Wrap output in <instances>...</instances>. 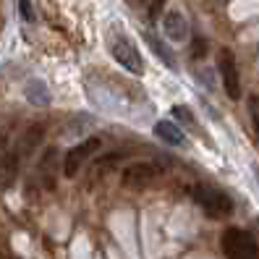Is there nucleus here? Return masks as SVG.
<instances>
[{
	"label": "nucleus",
	"instance_id": "f257e3e1",
	"mask_svg": "<svg viewBox=\"0 0 259 259\" xmlns=\"http://www.w3.org/2000/svg\"><path fill=\"white\" fill-rule=\"evenodd\" d=\"M191 199L202 207V212H207V218H228L233 212V199L228 196V191L209 186V184H196L191 189Z\"/></svg>",
	"mask_w": 259,
	"mask_h": 259
},
{
	"label": "nucleus",
	"instance_id": "f03ea898",
	"mask_svg": "<svg viewBox=\"0 0 259 259\" xmlns=\"http://www.w3.org/2000/svg\"><path fill=\"white\" fill-rule=\"evenodd\" d=\"M223 254L225 259H259V243L249 231H241V228H228L223 233Z\"/></svg>",
	"mask_w": 259,
	"mask_h": 259
},
{
	"label": "nucleus",
	"instance_id": "7ed1b4c3",
	"mask_svg": "<svg viewBox=\"0 0 259 259\" xmlns=\"http://www.w3.org/2000/svg\"><path fill=\"white\" fill-rule=\"evenodd\" d=\"M108 50H110V55H113L115 63L123 66L128 73H134V76H142V73H144V58H142L139 50H136V45H131L128 37L118 34V32L110 34Z\"/></svg>",
	"mask_w": 259,
	"mask_h": 259
},
{
	"label": "nucleus",
	"instance_id": "20e7f679",
	"mask_svg": "<svg viewBox=\"0 0 259 259\" xmlns=\"http://www.w3.org/2000/svg\"><path fill=\"white\" fill-rule=\"evenodd\" d=\"M218 71H220V79H223V89L231 100L241 97V76H238V63H236V55L223 48L218 53Z\"/></svg>",
	"mask_w": 259,
	"mask_h": 259
},
{
	"label": "nucleus",
	"instance_id": "39448f33",
	"mask_svg": "<svg viewBox=\"0 0 259 259\" xmlns=\"http://www.w3.org/2000/svg\"><path fill=\"white\" fill-rule=\"evenodd\" d=\"M157 176H160V167L155 162H147V160L131 162L128 167H123V186L126 189H147Z\"/></svg>",
	"mask_w": 259,
	"mask_h": 259
},
{
	"label": "nucleus",
	"instance_id": "423d86ee",
	"mask_svg": "<svg viewBox=\"0 0 259 259\" xmlns=\"http://www.w3.org/2000/svg\"><path fill=\"white\" fill-rule=\"evenodd\" d=\"M100 147H102V142L95 136V139H87V142H81L79 147L68 149V155H66V160H63V176H66V178H73L76 173L81 170V165L92 157Z\"/></svg>",
	"mask_w": 259,
	"mask_h": 259
},
{
	"label": "nucleus",
	"instance_id": "0eeeda50",
	"mask_svg": "<svg viewBox=\"0 0 259 259\" xmlns=\"http://www.w3.org/2000/svg\"><path fill=\"white\" fill-rule=\"evenodd\" d=\"M162 32H165V37L170 39L173 45H184V42L189 39L191 29H189L186 16H184L178 8H167L165 16H162Z\"/></svg>",
	"mask_w": 259,
	"mask_h": 259
},
{
	"label": "nucleus",
	"instance_id": "6e6552de",
	"mask_svg": "<svg viewBox=\"0 0 259 259\" xmlns=\"http://www.w3.org/2000/svg\"><path fill=\"white\" fill-rule=\"evenodd\" d=\"M155 136L160 142H165L167 147H186L189 139H186V131L178 120H170V118H162L155 123Z\"/></svg>",
	"mask_w": 259,
	"mask_h": 259
},
{
	"label": "nucleus",
	"instance_id": "1a4fd4ad",
	"mask_svg": "<svg viewBox=\"0 0 259 259\" xmlns=\"http://www.w3.org/2000/svg\"><path fill=\"white\" fill-rule=\"evenodd\" d=\"M144 39H147V45H149V50L152 53H155L160 60H162V63H165V68L167 71H176L178 68V60H176V53L170 50V45H165L160 37H155V34H144Z\"/></svg>",
	"mask_w": 259,
	"mask_h": 259
},
{
	"label": "nucleus",
	"instance_id": "9d476101",
	"mask_svg": "<svg viewBox=\"0 0 259 259\" xmlns=\"http://www.w3.org/2000/svg\"><path fill=\"white\" fill-rule=\"evenodd\" d=\"M42 136H45V126L42 123H32V126H26V131L21 134V142H19V152L16 155H32L34 147L42 142Z\"/></svg>",
	"mask_w": 259,
	"mask_h": 259
},
{
	"label": "nucleus",
	"instance_id": "9b49d317",
	"mask_svg": "<svg viewBox=\"0 0 259 259\" xmlns=\"http://www.w3.org/2000/svg\"><path fill=\"white\" fill-rule=\"evenodd\" d=\"M24 95H26L29 102H32V105H39V108L50 105V100H53L48 84H45L42 79H29V81H26V89H24Z\"/></svg>",
	"mask_w": 259,
	"mask_h": 259
},
{
	"label": "nucleus",
	"instance_id": "f8f14e48",
	"mask_svg": "<svg viewBox=\"0 0 259 259\" xmlns=\"http://www.w3.org/2000/svg\"><path fill=\"white\" fill-rule=\"evenodd\" d=\"M173 120H178L181 126H189L191 131H196V128H199V123H196L194 113L186 108V105H173Z\"/></svg>",
	"mask_w": 259,
	"mask_h": 259
},
{
	"label": "nucleus",
	"instance_id": "ddd939ff",
	"mask_svg": "<svg viewBox=\"0 0 259 259\" xmlns=\"http://www.w3.org/2000/svg\"><path fill=\"white\" fill-rule=\"evenodd\" d=\"M19 13H21V19H24L26 24H34V21H37V13H34L32 0H19Z\"/></svg>",
	"mask_w": 259,
	"mask_h": 259
},
{
	"label": "nucleus",
	"instance_id": "4468645a",
	"mask_svg": "<svg viewBox=\"0 0 259 259\" xmlns=\"http://www.w3.org/2000/svg\"><path fill=\"white\" fill-rule=\"evenodd\" d=\"M249 115H251V123H254V131H256V139H259V95L249 97Z\"/></svg>",
	"mask_w": 259,
	"mask_h": 259
},
{
	"label": "nucleus",
	"instance_id": "2eb2a0df",
	"mask_svg": "<svg viewBox=\"0 0 259 259\" xmlns=\"http://www.w3.org/2000/svg\"><path fill=\"white\" fill-rule=\"evenodd\" d=\"M8 157H11V152H8V134L0 131V170H3V165L8 162Z\"/></svg>",
	"mask_w": 259,
	"mask_h": 259
},
{
	"label": "nucleus",
	"instance_id": "dca6fc26",
	"mask_svg": "<svg viewBox=\"0 0 259 259\" xmlns=\"http://www.w3.org/2000/svg\"><path fill=\"white\" fill-rule=\"evenodd\" d=\"M254 178H256V184H259V167H254Z\"/></svg>",
	"mask_w": 259,
	"mask_h": 259
},
{
	"label": "nucleus",
	"instance_id": "f3484780",
	"mask_svg": "<svg viewBox=\"0 0 259 259\" xmlns=\"http://www.w3.org/2000/svg\"><path fill=\"white\" fill-rule=\"evenodd\" d=\"M136 3H142V0H136Z\"/></svg>",
	"mask_w": 259,
	"mask_h": 259
}]
</instances>
